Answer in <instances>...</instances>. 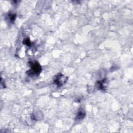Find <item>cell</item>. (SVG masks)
<instances>
[{
	"label": "cell",
	"mask_w": 133,
	"mask_h": 133,
	"mask_svg": "<svg viewBox=\"0 0 133 133\" xmlns=\"http://www.w3.org/2000/svg\"><path fill=\"white\" fill-rule=\"evenodd\" d=\"M29 64L31 68L26 72L29 76H36L41 72L42 66L37 61H30L29 62Z\"/></svg>",
	"instance_id": "cell-1"
},
{
	"label": "cell",
	"mask_w": 133,
	"mask_h": 133,
	"mask_svg": "<svg viewBox=\"0 0 133 133\" xmlns=\"http://www.w3.org/2000/svg\"><path fill=\"white\" fill-rule=\"evenodd\" d=\"M68 81V77L62 73L57 74L54 78V83L58 87H61L63 85Z\"/></svg>",
	"instance_id": "cell-2"
},
{
	"label": "cell",
	"mask_w": 133,
	"mask_h": 133,
	"mask_svg": "<svg viewBox=\"0 0 133 133\" xmlns=\"http://www.w3.org/2000/svg\"><path fill=\"white\" fill-rule=\"evenodd\" d=\"M108 81L107 78H104L102 80L98 81L96 82V86L99 90H104L107 87Z\"/></svg>",
	"instance_id": "cell-3"
},
{
	"label": "cell",
	"mask_w": 133,
	"mask_h": 133,
	"mask_svg": "<svg viewBox=\"0 0 133 133\" xmlns=\"http://www.w3.org/2000/svg\"><path fill=\"white\" fill-rule=\"evenodd\" d=\"M85 116L86 112L84 109L80 108L77 112V113L76 115V117L75 119L76 121H81L85 118Z\"/></svg>",
	"instance_id": "cell-4"
},
{
	"label": "cell",
	"mask_w": 133,
	"mask_h": 133,
	"mask_svg": "<svg viewBox=\"0 0 133 133\" xmlns=\"http://www.w3.org/2000/svg\"><path fill=\"white\" fill-rule=\"evenodd\" d=\"M8 17L9 21H10L11 23H13V22H14V21L15 20L16 15L15 14L9 13V14H8Z\"/></svg>",
	"instance_id": "cell-5"
},
{
	"label": "cell",
	"mask_w": 133,
	"mask_h": 133,
	"mask_svg": "<svg viewBox=\"0 0 133 133\" xmlns=\"http://www.w3.org/2000/svg\"><path fill=\"white\" fill-rule=\"evenodd\" d=\"M23 44L24 45H26L28 47H30L31 46V42L30 41V39L29 37H26L25 38L23 41Z\"/></svg>",
	"instance_id": "cell-6"
}]
</instances>
